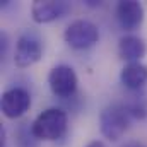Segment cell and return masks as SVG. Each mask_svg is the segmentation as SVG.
I'll use <instances>...</instances> for the list:
<instances>
[{"label":"cell","mask_w":147,"mask_h":147,"mask_svg":"<svg viewBox=\"0 0 147 147\" xmlns=\"http://www.w3.org/2000/svg\"><path fill=\"white\" fill-rule=\"evenodd\" d=\"M33 132L39 142L60 140L69 127V115L63 108H46L31 121Z\"/></svg>","instance_id":"1"},{"label":"cell","mask_w":147,"mask_h":147,"mask_svg":"<svg viewBox=\"0 0 147 147\" xmlns=\"http://www.w3.org/2000/svg\"><path fill=\"white\" fill-rule=\"evenodd\" d=\"M132 121L134 118L128 113L125 103H111L106 108H103L99 115V130L108 140L116 142L125 135Z\"/></svg>","instance_id":"2"},{"label":"cell","mask_w":147,"mask_h":147,"mask_svg":"<svg viewBox=\"0 0 147 147\" xmlns=\"http://www.w3.org/2000/svg\"><path fill=\"white\" fill-rule=\"evenodd\" d=\"M63 39L74 50H89L99 41V28L87 19H77L63 31Z\"/></svg>","instance_id":"3"},{"label":"cell","mask_w":147,"mask_h":147,"mask_svg":"<svg viewBox=\"0 0 147 147\" xmlns=\"http://www.w3.org/2000/svg\"><path fill=\"white\" fill-rule=\"evenodd\" d=\"M43 57V39L33 31H24L16 41L14 63L19 69H28L38 63Z\"/></svg>","instance_id":"4"},{"label":"cell","mask_w":147,"mask_h":147,"mask_svg":"<svg viewBox=\"0 0 147 147\" xmlns=\"http://www.w3.org/2000/svg\"><path fill=\"white\" fill-rule=\"evenodd\" d=\"M77 84H79L77 74L70 65H65V63L55 65L48 74L50 91L53 92V96H57L63 101L70 99L77 94Z\"/></svg>","instance_id":"5"},{"label":"cell","mask_w":147,"mask_h":147,"mask_svg":"<svg viewBox=\"0 0 147 147\" xmlns=\"http://www.w3.org/2000/svg\"><path fill=\"white\" fill-rule=\"evenodd\" d=\"M31 108V94L24 87H10L0 98V110L5 118L17 120Z\"/></svg>","instance_id":"6"},{"label":"cell","mask_w":147,"mask_h":147,"mask_svg":"<svg viewBox=\"0 0 147 147\" xmlns=\"http://www.w3.org/2000/svg\"><path fill=\"white\" fill-rule=\"evenodd\" d=\"M115 16H116V22L120 24V28L127 31L128 34H132V31L142 26L146 10H144V5L137 0H121L116 3Z\"/></svg>","instance_id":"7"},{"label":"cell","mask_w":147,"mask_h":147,"mask_svg":"<svg viewBox=\"0 0 147 147\" xmlns=\"http://www.w3.org/2000/svg\"><path fill=\"white\" fill-rule=\"evenodd\" d=\"M72 5L65 0H36L31 5V17L38 24H48L65 17Z\"/></svg>","instance_id":"8"},{"label":"cell","mask_w":147,"mask_h":147,"mask_svg":"<svg viewBox=\"0 0 147 147\" xmlns=\"http://www.w3.org/2000/svg\"><path fill=\"white\" fill-rule=\"evenodd\" d=\"M120 82L130 92H139L147 84V65L142 62L125 63L120 72Z\"/></svg>","instance_id":"9"},{"label":"cell","mask_w":147,"mask_h":147,"mask_svg":"<svg viewBox=\"0 0 147 147\" xmlns=\"http://www.w3.org/2000/svg\"><path fill=\"white\" fill-rule=\"evenodd\" d=\"M147 53L146 39L137 34H123L118 41V55L127 63L140 62Z\"/></svg>","instance_id":"10"},{"label":"cell","mask_w":147,"mask_h":147,"mask_svg":"<svg viewBox=\"0 0 147 147\" xmlns=\"http://www.w3.org/2000/svg\"><path fill=\"white\" fill-rule=\"evenodd\" d=\"M14 144L16 147H39V140L33 132V125L29 121H22L17 125L14 132Z\"/></svg>","instance_id":"11"},{"label":"cell","mask_w":147,"mask_h":147,"mask_svg":"<svg viewBox=\"0 0 147 147\" xmlns=\"http://www.w3.org/2000/svg\"><path fill=\"white\" fill-rule=\"evenodd\" d=\"M128 113L134 120H144L147 118V101L144 98H132L128 101H123Z\"/></svg>","instance_id":"12"},{"label":"cell","mask_w":147,"mask_h":147,"mask_svg":"<svg viewBox=\"0 0 147 147\" xmlns=\"http://www.w3.org/2000/svg\"><path fill=\"white\" fill-rule=\"evenodd\" d=\"M7 48H9V36L5 33H2L0 34V53H2V57H5Z\"/></svg>","instance_id":"13"},{"label":"cell","mask_w":147,"mask_h":147,"mask_svg":"<svg viewBox=\"0 0 147 147\" xmlns=\"http://www.w3.org/2000/svg\"><path fill=\"white\" fill-rule=\"evenodd\" d=\"M121 147H146L142 142H139V140H128V142H125Z\"/></svg>","instance_id":"14"},{"label":"cell","mask_w":147,"mask_h":147,"mask_svg":"<svg viewBox=\"0 0 147 147\" xmlns=\"http://www.w3.org/2000/svg\"><path fill=\"white\" fill-rule=\"evenodd\" d=\"M86 147H106V146H105V142H101V140H92V142H89Z\"/></svg>","instance_id":"15"},{"label":"cell","mask_w":147,"mask_h":147,"mask_svg":"<svg viewBox=\"0 0 147 147\" xmlns=\"http://www.w3.org/2000/svg\"><path fill=\"white\" fill-rule=\"evenodd\" d=\"M86 5H91V7H99V5H101V2H94V0H89V2H86Z\"/></svg>","instance_id":"16"}]
</instances>
